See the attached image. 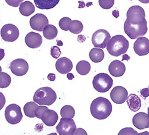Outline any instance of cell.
<instances>
[{
  "label": "cell",
  "instance_id": "obj_26",
  "mask_svg": "<svg viewBox=\"0 0 149 135\" xmlns=\"http://www.w3.org/2000/svg\"><path fill=\"white\" fill-rule=\"evenodd\" d=\"M76 70L79 75H86L91 71V64L86 61H81L77 64Z\"/></svg>",
  "mask_w": 149,
  "mask_h": 135
},
{
  "label": "cell",
  "instance_id": "obj_43",
  "mask_svg": "<svg viewBox=\"0 0 149 135\" xmlns=\"http://www.w3.org/2000/svg\"><path fill=\"white\" fill-rule=\"evenodd\" d=\"M67 78L68 80H72L74 78V75L73 73H68L67 75Z\"/></svg>",
  "mask_w": 149,
  "mask_h": 135
},
{
  "label": "cell",
  "instance_id": "obj_39",
  "mask_svg": "<svg viewBox=\"0 0 149 135\" xmlns=\"http://www.w3.org/2000/svg\"><path fill=\"white\" fill-rule=\"evenodd\" d=\"M47 78L49 81H51V82H53L56 80V75L54 73H49L48 75H47Z\"/></svg>",
  "mask_w": 149,
  "mask_h": 135
},
{
  "label": "cell",
  "instance_id": "obj_44",
  "mask_svg": "<svg viewBox=\"0 0 149 135\" xmlns=\"http://www.w3.org/2000/svg\"><path fill=\"white\" fill-rule=\"evenodd\" d=\"M130 59V57L127 55H126V54H125V55H123V59H122V61H129Z\"/></svg>",
  "mask_w": 149,
  "mask_h": 135
},
{
  "label": "cell",
  "instance_id": "obj_10",
  "mask_svg": "<svg viewBox=\"0 0 149 135\" xmlns=\"http://www.w3.org/2000/svg\"><path fill=\"white\" fill-rule=\"evenodd\" d=\"M1 36L2 39L7 42H14L19 36V30L16 26L13 24L4 25L1 29Z\"/></svg>",
  "mask_w": 149,
  "mask_h": 135
},
{
  "label": "cell",
  "instance_id": "obj_49",
  "mask_svg": "<svg viewBox=\"0 0 149 135\" xmlns=\"http://www.w3.org/2000/svg\"><path fill=\"white\" fill-rule=\"evenodd\" d=\"M148 112L149 113V107H148Z\"/></svg>",
  "mask_w": 149,
  "mask_h": 135
},
{
  "label": "cell",
  "instance_id": "obj_38",
  "mask_svg": "<svg viewBox=\"0 0 149 135\" xmlns=\"http://www.w3.org/2000/svg\"><path fill=\"white\" fill-rule=\"evenodd\" d=\"M74 134H84V135H87V133L85 132L83 129L82 128H78L76 129V131L74 132Z\"/></svg>",
  "mask_w": 149,
  "mask_h": 135
},
{
  "label": "cell",
  "instance_id": "obj_42",
  "mask_svg": "<svg viewBox=\"0 0 149 135\" xmlns=\"http://www.w3.org/2000/svg\"><path fill=\"white\" fill-rule=\"evenodd\" d=\"M112 14L115 18H118L119 17V11L118 10H113Z\"/></svg>",
  "mask_w": 149,
  "mask_h": 135
},
{
  "label": "cell",
  "instance_id": "obj_47",
  "mask_svg": "<svg viewBox=\"0 0 149 135\" xmlns=\"http://www.w3.org/2000/svg\"><path fill=\"white\" fill-rule=\"evenodd\" d=\"M139 1L142 3H144V4L149 3V0H139Z\"/></svg>",
  "mask_w": 149,
  "mask_h": 135
},
{
  "label": "cell",
  "instance_id": "obj_20",
  "mask_svg": "<svg viewBox=\"0 0 149 135\" xmlns=\"http://www.w3.org/2000/svg\"><path fill=\"white\" fill-rule=\"evenodd\" d=\"M127 106L132 112H137L141 107V100L139 97L135 94H131L126 99Z\"/></svg>",
  "mask_w": 149,
  "mask_h": 135
},
{
  "label": "cell",
  "instance_id": "obj_30",
  "mask_svg": "<svg viewBox=\"0 0 149 135\" xmlns=\"http://www.w3.org/2000/svg\"><path fill=\"white\" fill-rule=\"evenodd\" d=\"M72 20L69 17H63L62 18L59 22H58V25H59L60 28L64 31H68L69 30V29H70V26L72 23Z\"/></svg>",
  "mask_w": 149,
  "mask_h": 135
},
{
  "label": "cell",
  "instance_id": "obj_22",
  "mask_svg": "<svg viewBox=\"0 0 149 135\" xmlns=\"http://www.w3.org/2000/svg\"><path fill=\"white\" fill-rule=\"evenodd\" d=\"M35 10V6L33 4L29 1L23 2L20 5L19 7V11L20 13L25 17L31 15Z\"/></svg>",
  "mask_w": 149,
  "mask_h": 135
},
{
  "label": "cell",
  "instance_id": "obj_6",
  "mask_svg": "<svg viewBox=\"0 0 149 135\" xmlns=\"http://www.w3.org/2000/svg\"><path fill=\"white\" fill-rule=\"evenodd\" d=\"M4 114L6 120L11 125L19 123L23 118L20 107L15 104L9 105L5 110Z\"/></svg>",
  "mask_w": 149,
  "mask_h": 135
},
{
  "label": "cell",
  "instance_id": "obj_28",
  "mask_svg": "<svg viewBox=\"0 0 149 135\" xmlns=\"http://www.w3.org/2000/svg\"><path fill=\"white\" fill-rule=\"evenodd\" d=\"M83 30V25L80 21L74 20H72L71 25L70 26L69 31L73 34H79Z\"/></svg>",
  "mask_w": 149,
  "mask_h": 135
},
{
  "label": "cell",
  "instance_id": "obj_12",
  "mask_svg": "<svg viewBox=\"0 0 149 135\" xmlns=\"http://www.w3.org/2000/svg\"><path fill=\"white\" fill-rule=\"evenodd\" d=\"M128 93L127 90L123 86H115L110 93V98L115 104H121L126 101Z\"/></svg>",
  "mask_w": 149,
  "mask_h": 135
},
{
  "label": "cell",
  "instance_id": "obj_40",
  "mask_svg": "<svg viewBox=\"0 0 149 135\" xmlns=\"http://www.w3.org/2000/svg\"><path fill=\"white\" fill-rule=\"evenodd\" d=\"M77 40H78V41L79 43H83V42L85 41V40H86V37H85V36H84V35H78Z\"/></svg>",
  "mask_w": 149,
  "mask_h": 135
},
{
  "label": "cell",
  "instance_id": "obj_35",
  "mask_svg": "<svg viewBox=\"0 0 149 135\" xmlns=\"http://www.w3.org/2000/svg\"><path fill=\"white\" fill-rule=\"evenodd\" d=\"M24 0H5L8 4L13 7H19Z\"/></svg>",
  "mask_w": 149,
  "mask_h": 135
},
{
  "label": "cell",
  "instance_id": "obj_45",
  "mask_svg": "<svg viewBox=\"0 0 149 135\" xmlns=\"http://www.w3.org/2000/svg\"><path fill=\"white\" fill-rule=\"evenodd\" d=\"M79 8H82L85 6V4L83 1H79Z\"/></svg>",
  "mask_w": 149,
  "mask_h": 135
},
{
  "label": "cell",
  "instance_id": "obj_11",
  "mask_svg": "<svg viewBox=\"0 0 149 135\" xmlns=\"http://www.w3.org/2000/svg\"><path fill=\"white\" fill-rule=\"evenodd\" d=\"M9 68L14 75L20 77L27 73L29 66L28 62L24 59H17L10 62Z\"/></svg>",
  "mask_w": 149,
  "mask_h": 135
},
{
  "label": "cell",
  "instance_id": "obj_34",
  "mask_svg": "<svg viewBox=\"0 0 149 135\" xmlns=\"http://www.w3.org/2000/svg\"><path fill=\"white\" fill-rule=\"evenodd\" d=\"M48 109L47 107L46 106H38V107H36V109H35V115L36 117L40 118L41 119V117L42 115V114H44V112Z\"/></svg>",
  "mask_w": 149,
  "mask_h": 135
},
{
  "label": "cell",
  "instance_id": "obj_18",
  "mask_svg": "<svg viewBox=\"0 0 149 135\" xmlns=\"http://www.w3.org/2000/svg\"><path fill=\"white\" fill-rule=\"evenodd\" d=\"M56 68L57 72L60 73L67 74L72 70L73 64L68 58L61 57L56 61Z\"/></svg>",
  "mask_w": 149,
  "mask_h": 135
},
{
  "label": "cell",
  "instance_id": "obj_16",
  "mask_svg": "<svg viewBox=\"0 0 149 135\" xmlns=\"http://www.w3.org/2000/svg\"><path fill=\"white\" fill-rule=\"evenodd\" d=\"M25 41L26 46L32 49H36L41 46L42 38V36L37 33L31 31L26 35L25 38Z\"/></svg>",
  "mask_w": 149,
  "mask_h": 135
},
{
  "label": "cell",
  "instance_id": "obj_19",
  "mask_svg": "<svg viewBox=\"0 0 149 135\" xmlns=\"http://www.w3.org/2000/svg\"><path fill=\"white\" fill-rule=\"evenodd\" d=\"M58 118V114L56 112L47 109L42 114L41 119L46 126L52 127L57 123Z\"/></svg>",
  "mask_w": 149,
  "mask_h": 135
},
{
  "label": "cell",
  "instance_id": "obj_37",
  "mask_svg": "<svg viewBox=\"0 0 149 135\" xmlns=\"http://www.w3.org/2000/svg\"><path fill=\"white\" fill-rule=\"evenodd\" d=\"M140 92L143 98H144L146 99V98L149 96V87L147 88H143L141 90Z\"/></svg>",
  "mask_w": 149,
  "mask_h": 135
},
{
  "label": "cell",
  "instance_id": "obj_41",
  "mask_svg": "<svg viewBox=\"0 0 149 135\" xmlns=\"http://www.w3.org/2000/svg\"><path fill=\"white\" fill-rule=\"evenodd\" d=\"M5 56L4 50L3 49H0V61H1Z\"/></svg>",
  "mask_w": 149,
  "mask_h": 135
},
{
  "label": "cell",
  "instance_id": "obj_5",
  "mask_svg": "<svg viewBox=\"0 0 149 135\" xmlns=\"http://www.w3.org/2000/svg\"><path fill=\"white\" fill-rule=\"evenodd\" d=\"M94 88L99 93L109 91L113 85V79L107 73H100L95 75L93 80Z\"/></svg>",
  "mask_w": 149,
  "mask_h": 135
},
{
  "label": "cell",
  "instance_id": "obj_15",
  "mask_svg": "<svg viewBox=\"0 0 149 135\" xmlns=\"http://www.w3.org/2000/svg\"><path fill=\"white\" fill-rule=\"evenodd\" d=\"M132 123L139 129H143L149 128V113L139 112L135 114L132 118Z\"/></svg>",
  "mask_w": 149,
  "mask_h": 135
},
{
  "label": "cell",
  "instance_id": "obj_31",
  "mask_svg": "<svg viewBox=\"0 0 149 135\" xmlns=\"http://www.w3.org/2000/svg\"><path fill=\"white\" fill-rule=\"evenodd\" d=\"M115 0H99L100 6L104 9H109L114 5Z\"/></svg>",
  "mask_w": 149,
  "mask_h": 135
},
{
  "label": "cell",
  "instance_id": "obj_36",
  "mask_svg": "<svg viewBox=\"0 0 149 135\" xmlns=\"http://www.w3.org/2000/svg\"><path fill=\"white\" fill-rule=\"evenodd\" d=\"M5 103H6V98L4 94L0 92V111L4 107Z\"/></svg>",
  "mask_w": 149,
  "mask_h": 135
},
{
  "label": "cell",
  "instance_id": "obj_14",
  "mask_svg": "<svg viewBox=\"0 0 149 135\" xmlns=\"http://www.w3.org/2000/svg\"><path fill=\"white\" fill-rule=\"evenodd\" d=\"M134 51L139 56L147 55L149 53V40L146 37H139L134 43Z\"/></svg>",
  "mask_w": 149,
  "mask_h": 135
},
{
  "label": "cell",
  "instance_id": "obj_24",
  "mask_svg": "<svg viewBox=\"0 0 149 135\" xmlns=\"http://www.w3.org/2000/svg\"><path fill=\"white\" fill-rule=\"evenodd\" d=\"M42 34L45 38L47 40H53L57 36L58 30L54 25L51 24L46 25L42 30Z\"/></svg>",
  "mask_w": 149,
  "mask_h": 135
},
{
  "label": "cell",
  "instance_id": "obj_29",
  "mask_svg": "<svg viewBox=\"0 0 149 135\" xmlns=\"http://www.w3.org/2000/svg\"><path fill=\"white\" fill-rule=\"evenodd\" d=\"M10 83H11V78L10 75L6 72H2L1 82H0V88H6L10 85Z\"/></svg>",
  "mask_w": 149,
  "mask_h": 135
},
{
  "label": "cell",
  "instance_id": "obj_27",
  "mask_svg": "<svg viewBox=\"0 0 149 135\" xmlns=\"http://www.w3.org/2000/svg\"><path fill=\"white\" fill-rule=\"evenodd\" d=\"M75 114L74 108L69 105L63 106L61 110V115L62 118H73Z\"/></svg>",
  "mask_w": 149,
  "mask_h": 135
},
{
  "label": "cell",
  "instance_id": "obj_9",
  "mask_svg": "<svg viewBox=\"0 0 149 135\" xmlns=\"http://www.w3.org/2000/svg\"><path fill=\"white\" fill-rule=\"evenodd\" d=\"M109 32L104 29H100L95 31L92 36V43L95 48L104 49L107 47L110 40Z\"/></svg>",
  "mask_w": 149,
  "mask_h": 135
},
{
  "label": "cell",
  "instance_id": "obj_7",
  "mask_svg": "<svg viewBox=\"0 0 149 135\" xmlns=\"http://www.w3.org/2000/svg\"><path fill=\"white\" fill-rule=\"evenodd\" d=\"M126 17V20L132 24H139L146 20L145 10L140 6H133L130 8Z\"/></svg>",
  "mask_w": 149,
  "mask_h": 135
},
{
  "label": "cell",
  "instance_id": "obj_48",
  "mask_svg": "<svg viewBox=\"0 0 149 135\" xmlns=\"http://www.w3.org/2000/svg\"><path fill=\"white\" fill-rule=\"evenodd\" d=\"M1 73H2V69L1 67L0 66V82H1Z\"/></svg>",
  "mask_w": 149,
  "mask_h": 135
},
{
  "label": "cell",
  "instance_id": "obj_3",
  "mask_svg": "<svg viewBox=\"0 0 149 135\" xmlns=\"http://www.w3.org/2000/svg\"><path fill=\"white\" fill-rule=\"evenodd\" d=\"M57 99L55 91L50 87H42L37 90L33 96V101L40 105L51 106Z\"/></svg>",
  "mask_w": 149,
  "mask_h": 135
},
{
  "label": "cell",
  "instance_id": "obj_17",
  "mask_svg": "<svg viewBox=\"0 0 149 135\" xmlns=\"http://www.w3.org/2000/svg\"><path fill=\"white\" fill-rule=\"evenodd\" d=\"M109 71L110 75L115 77H121L126 71L125 65L120 61H113L109 65Z\"/></svg>",
  "mask_w": 149,
  "mask_h": 135
},
{
  "label": "cell",
  "instance_id": "obj_46",
  "mask_svg": "<svg viewBox=\"0 0 149 135\" xmlns=\"http://www.w3.org/2000/svg\"><path fill=\"white\" fill-rule=\"evenodd\" d=\"M57 45H58V46H63V43L62 41L61 40H57Z\"/></svg>",
  "mask_w": 149,
  "mask_h": 135
},
{
  "label": "cell",
  "instance_id": "obj_8",
  "mask_svg": "<svg viewBox=\"0 0 149 135\" xmlns=\"http://www.w3.org/2000/svg\"><path fill=\"white\" fill-rule=\"evenodd\" d=\"M76 129V124L72 118L62 117L56 127L57 132L60 135H73Z\"/></svg>",
  "mask_w": 149,
  "mask_h": 135
},
{
  "label": "cell",
  "instance_id": "obj_23",
  "mask_svg": "<svg viewBox=\"0 0 149 135\" xmlns=\"http://www.w3.org/2000/svg\"><path fill=\"white\" fill-rule=\"evenodd\" d=\"M89 58L91 60L95 63H99L104 58V52L101 48H94L89 52Z\"/></svg>",
  "mask_w": 149,
  "mask_h": 135
},
{
  "label": "cell",
  "instance_id": "obj_21",
  "mask_svg": "<svg viewBox=\"0 0 149 135\" xmlns=\"http://www.w3.org/2000/svg\"><path fill=\"white\" fill-rule=\"evenodd\" d=\"M35 6L40 9L48 10L54 8L60 0H33Z\"/></svg>",
  "mask_w": 149,
  "mask_h": 135
},
{
  "label": "cell",
  "instance_id": "obj_13",
  "mask_svg": "<svg viewBox=\"0 0 149 135\" xmlns=\"http://www.w3.org/2000/svg\"><path fill=\"white\" fill-rule=\"evenodd\" d=\"M49 24L48 19L42 14H36L30 20V25L34 30L42 31L45 27Z\"/></svg>",
  "mask_w": 149,
  "mask_h": 135
},
{
  "label": "cell",
  "instance_id": "obj_32",
  "mask_svg": "<svg viewBox=\"0 0 149 135\" xmlns=\"http://www.w3.org/2000/svg\"><path fill=\"white\" fill-rule=\"evenodd\" d=\"M139 134L136 131L132 128H125L122 129L119 132L118 135H137Z\"/></svg>",
  "mask_w": 149,
  "mask_h": 135
},
{
  "label": "cell",
  "instance_id": "obj_4",
  "mask_svg": "<svg viewBox=\"0 0 149 135\" xmlns=\"http://www.w3.org/2000/svg\"><path fill=\"white\" fill-rule=\"evenodd\" d=\"M124 31L131 39L134 40L145 35L147 32V20H144L139 24H132L125 20Z\"/></svg>",
  "mask_w": 149,
  "mask_h": 135
},
{
  "label": "cell",
  "instance_id": "obj_25",
  "mask_svg": "<svg viewBox=\"0 0 149 135\" xmlns=\"http://www.w3.org/2000/svg\"><path fill=\"white\" fill-rule=\"evenodd\" d=\"M38 107L37 103L34 102H29L25 104L24 107V111L25 115L29 118L36 117L35 109Z\"/></svg>",
  "mask_w": 149,
  "mask_h": 135
},
{
  "label": "cell",
  "instance_id": "obj_1",
  "mask_svg": "<svg viewBox=\"0 0 149 135\" xmlns=\"http://www.w3.org/2000/svg\"><path fill=\"white\" fill-rule=\"evenodd\" d=\"M91 114L98 120H104L110 116L112 112V105L109 99L103 97L95 99L90 106Z\"/></svg>",
  "mask_w": 149,
  "mask_h": 135
},
{
  "label": "cell",
  "instance_id": "obj_2",
  "mask_svg": "<svg viewBox=\"0 0 149 135\" xmlns=\"http://www.w3.org/2000/svg\"><path fill=\"white\" fill-rule=\"evenodd\" d=\"M129 48V41L123 35H117L111 38L107 45V50L112 56L124 55Z\"/></svg>",
  "mask_w": 149,
  "mask_h": 135
},
{
  "label": "cell",
  "instance_id": "obj_33",
  "mask_svg": "<svg viewBox=\"0 0 149 135\" xmlns=\"http://www.w3.org/2000/svg\"><path fill=\"white\" fill-rule=\"evenodd\" d=\"M61 55V51L60 48L57 46H52L51 48V55L54 59H58Z\"/></svg>",
  "mask_w": 149,
  "mask_h": 135
}]
</instances>
